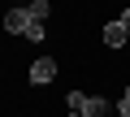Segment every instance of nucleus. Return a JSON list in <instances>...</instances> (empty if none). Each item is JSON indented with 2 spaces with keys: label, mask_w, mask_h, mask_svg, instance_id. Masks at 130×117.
I'll return each instance as SVG.
<instances>
[{
  "label": "nucleus",
  "mask_w": 130,
  "mask_h": 117,
  "mask_svg": "<svg viewBox=\"0 0 130 117\" xmlns=\"http://www.w3.org/2000/svg\"><path fill=\"white\" fill-rule=\"evenodd\" d=\"M83 113H87V117H104V113H108V100H104V95H87V108H83Z\"/></svg>",
  "instance_id": "4"
},
{
  "label": "nucleus",
  "mask_w": 130,
  "mask_h": 117,
  "mask_svg": "<svg viewBox=\"0 0 130 117\" xmlns=\"http://www.w3.org/2000/svg\"><path fill=\"white\" fill-rule=\"evenodd\" d=\"M121 100H126V104H130V87H126V95H121Z\"/></svg>",
  "instance_id": "10"
},
{
  "label": "nucleus",
  "mask_w": 130,
  "mask_h": 117,
  "mask_svg": "<svg viewBox=\"0 0 130 117\" xmlns=\"http://www.w3.org/2000/svg\"><path fill=\"white\" fill-rule=\"evenodd\" d=\"M117 22H121V26H126V30H130V9H126V13H121V18H117Z\"/></svg>",
  "instance_id": "8"
},
{
  "label": "nucleus",
  "mask_w": 130,
  "mask_h": 117,
  "mask_svg": "<svg viewBox=\"0 0 130 117\" xmlns=\"http://www.w3.org/2000/svg\"><path fill=\"white\" fill-rule=\"evenodd\" d=\"M43 35H48V30H43V22H30V30H26V39H35V43H39Z\"/></svg>",
  "instance_id": "7"
},
{
  "label": "nucleus",
  "mask_w": 130,
  "mask_h": 117,
  "mask_svg": "<svg viewBox=\"0 0 130 117\" xmlns=\"http://www.w3.org/2000/svg\"><path fill=\"white\" fill-rule=\"evenodd\" d=\"M26 9H30V18H35V22H43V18H48V0H30Z\"/></svg>",
  "instance_id": "6"
},
{
  "label": "nucleus",
  "mask_w": 130,
  "mask_h": 117,
  "mask_svg": "<svg viewBox=\"0 0 130 117\" xmlns=\"http://www.w3.org/2000/svg\"><path fill=\"white\" fill-rule=\"evenodd\" d=\"M70 117H87V113H70Z\"/></svg>",
  "instance_id": "11"
},
{
  "label": "nucleus",
  "mask_w": 130,
  "mask_h": 117,
  "mask_svg": "<svg viewBox=\"0 0 130 117\" xmlns=\"http://www.w3.org/2000/svg\"><path fill=\"white\" fill-rule=\"evenodd\" d=\"M117 117H130V104H126V100H121V108H117Z\"/></svg>",
  "instance_id": "9"
},
{
  "label": "nucleus",
  "mask_w": 130,
  "mask_h": 117,
  "mask_svg": "<svg viewBox=\"0 0 130 117\" xmlns=\"http://www.w3.org/2000/svg\"><path fill=\"white\" fill-rule=\"evenodd\" d=\"M52 78H56V61L52 56H39L30 65V82H52Z\"/></svg>",
  "instance_id": "2"
},
{
  "label": "nucleus",
  "mask_w": 130,
  "mask_h": 117,
  "mask_svg": "<svg viewBox=\"0 0 130 117\" xmlns=\"http://www.w3.org/2000/svg\"><path fill=\"white\" fill-rule=\"evenodd\" d=\"M65 104H70V113H83V108H87V95H83V91H70Z\"/></svg>",
  "instance_id": "5"
},
{
  "label": "nucleus",
  "mask_w": 130,
  "mask_h": 117,
  "mask_svg": "<svg viewBox=\"0 0 130 117\" xmlns=\"http://www.w3.org/2000/svg\"><path fill=\"white\" fill-rule=\"evenodd\" d=\"M30 22H35L30 9H9V13H5V30H13V35H26Z\"/></svg>",
  "instance_id": "1"
},
{
  "label": "nucleus",
  "mask_w": 130,
  "mask_h": 117,
  "mask_svg": "<svg viewBox=\"0 0 130 117\" xmlns=\"http://www.w3.org/2000/svg\"><path fill=\"white\" fill-rule=\"evenodd\" d=\"M126 39H130V30H126L121 22H108V26H104V43H108V48H126Z\"/></svg>",
  "instance_id": "3"
}]
</instances>
